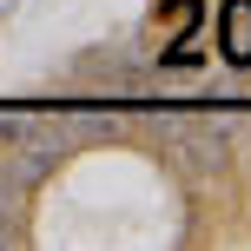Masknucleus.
Instances as JSON below:
<instances>
[{
    "label": "nucleus",
    "instance_id": "obj_2",
    "mask_svg": "<svg viewBox=\"0 0 251 251\" xmlns=\"http://www.w3.org/2000/svg\"><path fill=\"white\" fill-rule=\"evenodd\" d=\"M218 47H225V60H251V0H225V33H218Z\"/></svg>",
    "mask_w": 251,
    "mask_h": 251
},
{
    "label": "nucleus",
    "instance_id": "obj_3",
    "mask_svg": "<svg viewBox=\"0 0 251 251\" xmlns=\"http://www.w3.org/2000/svg\"><path fill=\"white\" fill-rule=\"evenodd\" d=\"M20 205H26V185L7 172V152H0V218H7V225H20Z\"/></svg>",
    "mask_w": 251,
    "mask_h": 251
},
{
    "label": "nucleus",
    "instance_id": "obj_1",
    "mask_svg": "<svg viewBox=\"0 0 251 251\" xmlns=\"http://www.w3.org/2000/svg\"><path fill=\"white\" fill-rule=\"evenodd\" d=\"M165 152H172L185 172H218V165H225V132H205V126H165Z\"/></svg>",
    "mask_w": 251,
    "mask_h": 251
},
{
    "label": "nucleus",
    "instance_id": "obj_4",
    "mask_svg": "<svg viewBox=\"0 0 251 251\" xmlns=\"http://www.w3.org/2000/svg\"><path fill=\"white\" fill-rule=\"evenodd\" d=\"M0 245H20V225H7V218H0Z\"/></svg>",
    "mask_w": 251,
    "mask_h": 251
}]
</instances>
